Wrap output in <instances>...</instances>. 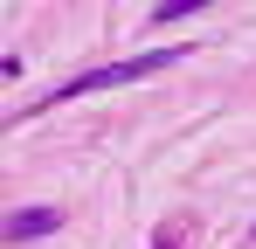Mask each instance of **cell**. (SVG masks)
<instances>
[{
	"mask_svg": "<svg viewBox=\"0 0 256 249\" xmlns=\"http://www.w3.org/2000/svg\"><path fill=\"white\" fill-rule=\"evenodd\" d=\"M166 62H180V48H146V56H132V62H111V70H84V76H70L62 90H56V104L118 90V83H138V76H152V70H166Z\"/></svg>",
	"mask_w": 256,
	"mask_h": 249,
	"instance_id": "obj_1",
	"label": "cell"
},
{
	"mask_svg": "<svg viewBox=\"0 0 256 249\" xmlns=\"http://www.w3.org/2000/svg\"><path fill=\"white\" fill-rule=\"evenodd\" d=\"M56 222H62L56 208H14V214H7V242H28V236H48Z\"/></svg>",
	"mask_w": 256,
	"mask_h": 249,
	"instance_id": "obj_2",
	"label": "cell"
}]
</instances>
